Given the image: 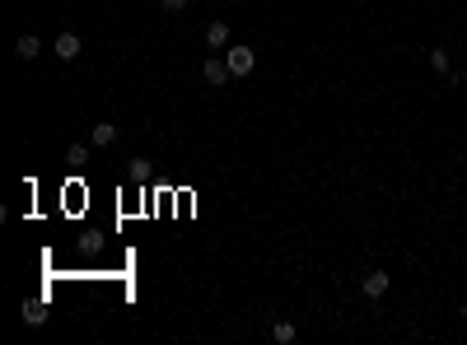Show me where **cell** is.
Returning a JSON list of instances; mask_svg holds the SVG:
<instances>
[{
  "instance_id": "cell-3",
  "label": "cell",
  "mask_w": 467,
  "mask_h": 345,
  "mask_svg": "<svg viewBox=\"0 0 467 345\" xmlns=\"http://www.w3.org/2000/svg\"><path fill=\"white\" fill-rule=\"evenodd\" d=\"M388 285H392V276H388V271H369L360 290H365V299H383V294H388Z\"/></svg>"
},
{
  "instance_id": "cell-11",
  "label": "cell",
  "mask_w": 467,
  "mask_h": 345,
  "mask_svg": "<svg viewBox=\"0 0 467 345\" xmlns=\"http://www.w3.org/2000/svg\"><path fill=\"white\" fill-rule=\"evenodd\" d=\"M430 66L439 70V75H449V52H444V47H434V52H430Z\"/></svg>"
},
{
  "instance_id": "cell-6",
  "label": "cell",
  "mask_w": 467,
  "mask_h": 345,
  "mask_svg": "<svg viewBox=\"0 0 467 345\" xmlns=\"http://www.w3.org/2000/svg\"><path fill=\"white\" fill-rule=\"evenodd\" d=\"M38 52H43V43H38V38L33 33H23L19 38V43H14V56H19V61H33V56Z\"/></svg>"
},
{
  "instance_id": "cell-1",
  "label": "cell",
  "mask_w": 467,
  "mask_h": 345,
  "mask_svg": "<svg viewBox=\"0 0 467 345\" xmlns=\"http://www.w3.org/2000/svg\"><path fill=\"white\" fill-rule=\"evenodd\" d=\"M224 61H229V70H234V79H243V75H253V66H257V56H253V47H224Z\"/></svg>"
},
{
  "instance_id": "cell-10",
  "label": "cell",
  "mask_w": 467,
  "mask_h": 345,
  "mask_svg": "<svg viewBox=\"0 0 467 345\" xmlns=\"http://www.w3.org/2000/svg\"><path fill=\"white\" fill-rule=\"evenodd\" d=\"M66 164H75V168L89 164V145H70V149H66Z\"/></svg>"
},
{
  "instance_id": "cell-12",
  "label": "cell",
  "mask_w": 467,
  "mask_h": 345,
  "mask_svg": "<svg viewBox=\"0 0 467 345\" xmlns=\"http://www.w3.org/2000/svg\"><path fill=\"white\" fill-rule=\"evenodd\" d=\"M159 5H164L168 14H182V10H187V5H192V0H159Z\"/></svg>"
},
{
  "instance_id": "cell-9",
  "label": "cell",
  "mask_w": 467,
  "mask_h": 345,
  "mask_svg": "<svg viewBox=\"0 0 467 345\" xmlns=\"http://www.w3.org/2000/svg\"><path fill=\"white\" fill-rule=\"evenodd\" d=\"M23 322H28V327H38V322H47V312H43V303H23Z\"/></svg>"
},
{
  "instance_id": "cell-7",
  "label": "cell",
  "mask_w": 467,
  "mask_h": 345,
  "mask_svg": "<svg viewBox=\"0 0 467 345\" xmlns=\"http://www.w3.org/2000/svg\"><path fill=\"white\" fill-rule=\"evenodd\" d=\"M112 140H117V126H112V122H99V126H94V131H89V145H112Z\"/></svg>"
},
{
  "instance_id": "cell-5",
  "label": "cell",
  "mask_w": 467,
  "mask_h": 345,
  "mask_svg": "<svg viewBox=\"0 0 467 345\" xmlns=\"http://www.w3.org/2000/svg\"><path fill=\"white\" fill-rule=\"evenodd\" d=\"M52 52L61 56V61H75V56H79V33H61L52 43Z\"/></svg>"
},
{
  "instance_id": "cell-2",
  "label": "cell",
  "mask_w": 467,
  "mask_h": 345,
  "mask_svg": "<svg viewBox=\"0 0 467 345\" xmlns=\"http://www.w3.org/2000/svg\"><path fill=\"white\" fill-rule=\"evenodd\" d=\"M201 75H206V84H215V89H224L234 79V70H229V61H220V56H211L206 66H201Z\"/></svg>"
},
{
  "instance_id": "cell-8",
  "label": "cell",
  "mask_w": 467,
  "mask_h": 345,
  "mask_svg": "<svg viewBox=\"0 0 467 345\" xmlns=\"http://www.w3.org/2000/svg\"><path fill=\"white\" fill-rule=\"evenodd\" d=\"M271 341H276V345H295L300 332H295V322H276V327H271Z\"/></svg>"
},
{
  "instance_id": "cell-4",
  "label": "cell",
  "mask_w": 467,
  "mask_h": 345,
  "mask_svg": "<svg viewBox=\"0 0 467 345\" xmlns=\"http://www.w3.org/2000/svg\"><path fill=\"white\" fill-rule=\"evenodd\" d=\"M206 47H211V52H224V47H229V23L224 19H215L211 28H206Z\"/></svg>"
}]
</instances>
